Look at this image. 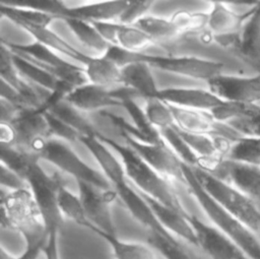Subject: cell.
Listing matches in <instances>:
<instances>
[{"mask_svg":"<svg viewBox=\"0 0 260 259\" xmlns=\"http://www.w3.org/2000/svg\"><path fill=\"white\" fill-rule=\"evenodd\" d=\"M1 225L19 233L24 249L15 259H39L44 253L49 233L29 188H1Z\"/></svg>","mask_w":260,"mask_h":259,"instance_id":"obj_1","label":"cell"},{"mask_svg":"<svg viewBox=\"0 0 260 259\" xmlns=\"http://www.w3.org/2000/svg\"><path fill=\"white\" fill-rule=\"evenodd\" d=\"M95 135L109 148H112L119 154L128 180L141 193L184 214L188 212L182 205L170 180L141 159L128 146L119 143L99 131Z\"/></svg>","mask_w":260,"mask_h":259,"instance_id":"obj_2","label":"cell"},{"mask_svg":"<svg viewBox=\"0 0 260 259\" xmlns=\"http://www.w3.org/2000/svg\"><path fill=\"white\" fill-rule=\"evenodd\" d=\"M185 186L195 198L210 223L231 238L249 257L260 259V237L221 207L200 185L191 167L183 164Z\"/></svg>","mask_w":260,"mask_h":259,"instance_id":"obj_3","label":"cell"},{"mask_svg":"<svg viewBox=\"0 0 260 259\" xmlns=\"http://www.w3.org/2000/svg\"><path fill=\"white\" fill-rule=\"evenodd\" d=\"M104 56L114 61L120 67L132 62L142 61L151 68L183 75L192 79L204 80L206 82L222 74L224 67L222 62L195 56H157L133 53L117 46H111Z\"/></svg>","mask_w":260,"mask_h":259,"instance_id":"obj_4","label":"cell"},{"mask_svg":"<svg viewBox=\"0 0 260 259\" xmlns=\"http://www.w3.org/2000/svg\"><path fill=\"white\" fill-rule=\"evenodd\" d=\"M193 173L203 189L226 211L249 229L259 234L260 205L232 184L220 180L198 168Z\"/></svg>","mask_w":260,"mask_h":259,"instance_id":"obj_5","label":"cell"},{"mask_svg":"<svg viewBox=\"0 0 260 259\" xmlns=\"http://www.w3.org/2000/svg\"><path fill=\"white\" fill-rule=\"evenodd\" d=\"M2 43L12 53L32 62L53 75L71 91L88 82L83 66L66 61L61 55L39 42L28 45H16L4 41Z\"/></svg>","mask_w":260,"mask_h":259,"instance_id":"obj_6","label":"cell"},{"mask_svg":"<svg viewBox=\"0 0 260 259\" xmlns=\"http://www.w3.org/2000/svg\"><path fill=\"white\" fill-rule=\"evenodd\" d=\"M28 188L41 211L48 233L59 232L63 224V215L58 205V191L64 184L58 173L49 175L38 163H35L26 174Z\"/></svg>","mask_w":260,"mask_h":259,"instance_id":"obj_7","label":"cell"},{"mask_svg":"<svg viewBox=\"0 0 260 259\" xmlns=\"http://www.w3.org/2000/svg\"><path fill=\"white\" fill-rule=\"evenodd\" d=\"M40 159H45L61 172L74 178L76 182H84L105 191L114 190L106 176L85 164L65 141L51 138L40 154Z\"/></svg>","mask_w":260,"mask_h":259,"instance_id":"obj_8","label":"cell"},{"mask_svg":"<svg viewBox=\"0 0 260 259\" xmlns=\"http://www.w3.org/2000/svg\"><path fill=\"white\" fill-rule=\"evenodd\" d=\"M129 98L137 99L139 95L124 85L110 88L87 82L69 92L64 102L82 113H100L110 107H122L123 101Z\"/></svg>","mask_w":260,"mask_h":259,"instance_id":"obj_9","label":"cell"},{"mask_svg":"<svg viewBox=\"0 0 260 259\" xmlns=\"http://www.w3.org/2000/svg\"><path fill=\"white\" fill-rule=\"evenodd\" d=\"M254 8L245 12H239L226 2L213 1L207 20V34L210 41L217 42L235 50L240 34L253 13Z\"/></svg>","mask_w":260,"mask_h":259,"instance_id":"obj_10","label":"cell"},{"mask_svg":"<svg viewBox=\"0 0 260 259\" xmlns=\"http://www.w3.org/2000/svg\"><path fill=\"white\" fill-rule=\"evenodd\" d=\"M9 123L15 135V142L12 146L23 149L40 159L44 146L49 139L53 138L46 111L43 109L25 110Z\"/></svg>","mask_w":260,"mask_h":259,"instance_id":"obj_11","label":"cell"},{"mask_svg":"<svg viewBox=\"0 0 260 259\" xmlns=\"http://www.w3.org/2000/svg\"><path fill=\"white\" fill-rule=\"evenodd\" d=\"M186 218L195 233L197 249L208 259H249L231 238L212 223L205 222L190 212Z\"/></svg>","mask_w":260,"mask_h":259,"instance_id":"obj_12","label":"cell"},{"mask_svg":"<svg viewBox=\"0 0 260 259\" xmlns=\"http://www.w3.org/2000/svg\"><path fill=\"white\" fill-rule=\"evenodd\" d=\"M78 195L85 214L91 223L90 232L116 234L111 205L118 200L115 190L105 191L84 182H76Z\"/></svg>","mask_w":260,"mask_h":259,"instance_id":"obj_13","label":"cell"},{"mask_svg":"<svg viewBox=\"0 0 260 259\" xmlns=\"http://www.w3.org/2000/svg\"><path fill=\"white\" fill-rule=\"evenodd\" d=\"M125 145L134 151L141 159L168 180L178 181L185 186L183 163L173 152L167 143L156 144L143 142L125 133H120Z\"/></svg>","mask_w":260,"mask_h":259,"instance_id":"obj_14","label":"cell"},{"mask_svg":"<svg viewBox=\"0 0 260 259\" xmlns=\"http://www.w3.org/2000/svg\"><path fill=\"white\" fill-rule=\"evenodd\" d=\"M206 83L208 89L225 102L242 105L260 104V73L251 76L222 73Z\"/></svg>","mask_w":260,"mask_h":259,"instance_id":"obj_15","label":"cell"},{"mask_svg":"<svg viewBox=\"0 0 260 259\" xmlns=\"http://www.w3.org/2000/svg\"><path fill=\"white\" fill-rule=\"evenodd\" d=\"M169 106L173 113L176 127L181 131L209 136H222L232 140L242 137L229 124L217 121L210 112Z\"/></svg>","mask_w":260,"mask_h":259,"instance_id":"obj_16","label":"cell"},{"mask_svg":"<svg viewBox=\"0 0 260 259\" xmlns=\"http://www.w3.org/2000/svg\"><path fill=\"white\" fill-rule=\"evenodd\" d=\"M156 98L171 106L206 112L213 111L225 102L208 88L193 87L164 88Z\"/></svg>","mask_w":260,"mask_h":259,"instance_id":"obj_17","label":"cell"},{"mask_svg":"<svg viewBox=\"0 0 260 259\" xmlns=\"http://www.w3.org/2000/svg\"><path fill=\"white\" fill-rule=\"evenodd\" d=\"M138 190V189H137ZM139 191V190H138ZM141 196L144 198L146 203L149 205L153 214L155 215L158 222L173 236L181 240L185 244L191 245L192 247L197 248V240L195 233L186 218V214L175 210L171 207H168L153 198L141 193Z\"/></svg>","mask_w":260,"mask_h":259,"instance_id":"obj_18","label":"cell"},{"mask_svg":"<svg viewBox=\"0 0 260 259\" xmlns=\"http://www.w3.org/2000/svg\"><path fill=\"white\" fill-rule=\"evenodd\" d=\"M151 67L142 61L129 63L121 67V85L134 90L139 98L154 99L159 92Z\"/></svg>","mask_w":260,"mask_h":259,"instance_id":"obj_19","label":"cell"},{"mask_svg":"<svg viewBox=\"0 0 260 259\" xmlns=\"http://www.w3.org/2000/svg\"><path fill=\"white\" fill-rule=\"evenodd\" d=\"M225 182L260 205V167L238 163L226 158Z\"/></svg>","mask_w":260,"mask_h":259,"instance_id":"obj_20","label":"cell"},{"mask_svg":"<svg viewBox=\"0 0 260 259\" xmlns=\"http://www.w3.org/2000/svg\"><path fill=\"white\" fill-rule=\"evenodd\" d=\"M127 5L128 1H99L75 7L67 6L64 17H74L88 22L118 21Z\"/></svg>","mask_w":260,"mask_h":259,"instance_id":"obj_21","label":"cell"},{"mask_svg":"<svg viewBox=\"0 0 260 259\" xmlns=\"http://www.w3.org/2000/svg\"><path fill=\"white\" fill-rule=\"evenodd\" d=\"M235 51L260 72V2L245 23Z\"/></svg>","mask_w":260,"mask_h":259,"instance_id":"obj_22","label":"cell"},{"mask_svg":"<svg viewBox=\"0 0 260 259\" xmlns=\"http://www.w3.org/2000/svg\"><path fill=\"white\" fill-rule=\"evenodd\" d=\"M95 235L107 242L114 259H162L147 242L125 241L121 240L117 234L112 235L104 232H96Z\"/></svg>","mask_w":260,"mask_h":259,"instance_id":"obj_23","label":"cell"},{"mask_svg":"<svg viewBox=\"0 0 260 259\" xmlns=\"http://www.w3.org/2000/svg\"><path fill=\"white\" fill-rule=\"evenodd\" d=\"M25 30L28 31L37 40V42L52 49L61 56H66L74 60L75 62L81 64L83 67H85L92 60L93 56H88L80 52L67 41L62 39L59 35L51 30L49 27L27 28Z\"/></svg>","mask_w":260,"mask_h":259,"instance_id":"obj_24","label":"cell"},{"mask_svg":"<svg viewBox=\"0 0 260 259\" xmlns=\"http://www.w3.org/2000/svg\"><path fill=\"white\" fill-rule=\"evenodd\" d=\"M84 70L88 82L110 88L121 85V67L105 56H93Z\"/></svg>","mask_w":260,"mask_h":259,"instance_id":"obj_25","label":"cell"},{"mask_svg":"<svg viewBox=\"0 0 260 259\" xmlns=\"http://www.w3.org/2000/svg\"><path fill=\"white\" fill-rule=\"evenodd\" d=\"M0 12L23 29L49 27V24L53 20L59 19V17L54 14L24 7L12 6L3 2H0Z\"/></svg>","mask_w":260,"mask_h":259,"instance_id":"obj_26","label":"cell"},{"mask_svg":"<svg viewBox=\"0 0 260 259\" xmlns=\"http://www.w3.org/2000/svg\"><path fill=\"white\" fill-rule=\"evenodd\" d=\"M133 25L145 33L155 44L175 40L182 36L180 28L172 18L147 14Z\"/></svg>","mask_w":260,"mask_h":259,"instance_id":"obj_27","label":"cell"},{"mask_svg":"<svg viewBox=\"0 0 260 259\" xmlns=\"http://www.w3.org/2000/svg\"><path fill=\"white\" fill-rule=\"evenodd\" d=\"M63 20L83 46L99 53L100 56H104L112 46L101 36L92 23L74 17H64Z\"/></svg>","mask_w":260,"mask_h":259,"instance_id":"obj_28","label":"cell"},{"mask_svg":"<svg viewBox=\"0 0 260 259\" xmlns=\"http://www.w3.org/2000/svg\"><path fill=\"white\" fill-rule=\"evenodd\" d=\"M9 50V49H8ZM10 51V50H9ZM12 62L17 70V72L29 83L38 85L40 88L45 89L49 92L54 91L59 81L50 73L34 64L32 62L20 57L17 54H14L10 51Z\"/></svg>","mask_w":260,"mask_h":259,"instance_id":"obj_29","label":"cell"},{"mask_svg":"<svg viewBox=\"0 0 260 259\" xmlns=\"http://www.w3.org/2000/svg\"><path fill=\"white\" fill-rule=\"evenodd\" d=\"M137 99L129 98L123 101L122 107L131 117L133 126L138 130L143 138V142L161 144L166 143L160 132L149 122L145 110H143L136 102Z\"/></svg>","mask_w":260,"mask_h":259,"instance_id":"obj_30","label":"cell"},{"mask_svg":"<svg viewBox=\"0 0 260 259\" xmlns=\"http://www.w3.org/2000/svg\"><path fill=\"white\" fill-rule=\"evenodd\" d=\"M58 205L63 217L69 218L80 226L90 229L89 222L78 194L72 193L65 184L61 185L58 191Z\"/></svg>","mask_w":260,"mask_h":259,"instance_id":"obj_31","label":"cell"},{"mask_svg":"<svg viewBox=\"0 0 260 259\" xmlns=\"http://www.w3.org/2000/svg\"><path fill=\"white\" fill-rule=\"evenodd\" d=\"M47 112H50L51 114L68 124L70 127L75 129L80 134V137L96 131L92 124L89 122V120L86 119L85 116L82 114V112L78 111L64 101L55 104L49 110H47Z\"/></svg>","mask_w":260,"mask_h":259,"instance_id":"obj_32","label":"cell"},{"mask_svg":"<svg viewBox=\"0 0 260 259\" xmlns=\"http://www.w3.org/2000/svg\"><path fill=\"white\" fill-rule=\"evenodd\" d=\"M226 158L260 167V138L242 136L234 140Z\"/></svg>","mask_w":260,"mask_h":259,"instance_id":"obj_33","label":"cell"},{"mask_svg":"<svg viewBox=\"0 0 260 259\" xmlns=\"http://www.w3.org/2000/svg\"><path fill=\"white\" fill-rule=\"evenodd\" d=\"M146 242L157 251L162 259H203L188 251L187 244L182 241H172L157 234L149 233Z\"/></svg>","mask_w":260,"mask_h":259,"instance_id":"obj_34","label":"cell"},{"mask_svg":"<svg viewBox=\"0 0 260 259\" xmlns=\"http://www.w3.org/2000/svg\"><path fill=\"white\" fill-rule=\"evenodd\" d=\"M155 43L135 25L120 23L115 46L129 52L142 53L143 49Z\"/></svg>","mask_w":260,"mask_h":259,"instance_id":"obj_35","label":"cell"},{"mask_svg":"<svg viewBox=\"0 0 260 259\" xmlns=\"http://www.w3.org/2000/svg\"><path fill=\"white\" fill-rule=\"evenodd\" d=\"M39 160L38 157L23 149L15 146L1 145V164L21 176L24 180L31 166Z\"/></svg>","mask_w":260,"mask_h":259,"instance_id":"obj_36","label":"cell"},{"mask_svg":"<svg viewBox=\"0 0 260 259\" xmlns=\"http://www.w3.org/2000/svg\"><path fill=\"white\" fill-rule=\"evenodd\" d=\"M165 142L169 145V147L173 150V152L179 157V159L191 167L196 168L199 161V156L192 150V148L188 145L185 139L180 135L177 127L169 128L159 131Z\"/></svg>","mask_w":260,"mask_h":259,"instance_id":"obj_37","label":"cell"},{"mask_svg":"<svg viewBox=\"0 0 260 259\" xmlns=\"http://www.w3.org/2000/svg\"><path fill=\"white\" fill-rule=\"evenodd\" d=\"M144 110L149 122L158 131L176 127L170 106L161 100L157 98L146 100Z\"/></svg>","mask_w":260,"mask_h":259,"instance_id":"obj_38","label":"cell"},{"mask_svg":"<svg viewBox=\"0 0 260 259\" xmlns=\"http://www.w3.org/2000/svg\"><path fill=\"white\" fill-rule=\"evenodd\" d=\"M171 18L180 28L182 36L187 33H199L203 36V31L205 33L207 30L208 12H190L180 10L174 13Z\"/></svg>","mask_w":260,"mask_h":259,"instance_id":"obj_39","label":"cell"},{"mask_svg":"<svg viewBox=\"0 0 260 259\" xmlns=\"http://www.w3.org/2000/svg\"><path fill=\"white\" fill-rule=\"evenodd\" d=\"M226 124L242 136L260 138V105H249L241 117Z\"/></svg>","mask_w":260,"mask_h":259,"instance_id":"obj_40","label":"cell"},{"mask_svg":"<svg viewBox=\"0 0 260 259\" xmlns=\"http://www.w3.org/2000/svg\"><path fill=\"white\" fill-rule=\"evenodd\" d=\"M178 129V128H177ZM180 135L185 139L188 145L199 157H213L220 156L217 151L214 139L212 136L205 134H194L179 130ZM222 157V156H221Z\"/></svg>","mask_w":260,"mask_h":259,"instance_id":"obj_41","label":"cell"},{"mask_svg":"<svg viewBox=\"0 0 260 259\" xmlns=\"http://www.w3.org/2000/svg\"><path fill=\"white\" fill-rule=\"evenodd\" d=\"M46 116L49 122L51 134L53 138H57L69 143L79 141L80 134L75 129L70 127L68 124H66L65 122H63L62 120H60L59 118L51 114L50 112L46 111Z\"/></svg>","mask_w":260,"mask_h":259,"instance_id":"obj_42","label":"cell"},{"mask_svg":"<svg viewBox=\"0 0 260 259\" xmlns=\"http://www.w3.org/2000/svg\"><path fill=\"white\" fill-rule=\"evenodd\" d=\"M154 4V1H128V5L121 14L118 21L122 24L133 25L140 18L147 15V12Z\"/></svg>","mask_w":260,"mask_h":259,"instance_id":"obj_43","label":"cell"},{"mask_svg":"<svg viewBox=\"0 0 260 259\" xmlns=\"http://www.w3.org/2000/svg\"><path fill=\"white\" fill-rule=\"evenodd\" d=\"M1 187L7 190H18L28 188L27 182L18 174L1 164Z\"/></svg>","mask_w":260,"mask_h":259,"instance_id":"obj_44","label":"cell"},{"mask_svg":"<svg viewBox=\"0 0 260 259\" xmlns=\"http://www.w3.org/2000/svg\"><path fill=\"white\" fill-rule=\"evenodd\" d=\"M94 25L101 36L112 46L116 45L117 31L120 26L119 21H104V22H90Z\"/></svg>","mask_w":260,"mask_h":259,"instance_id":"obj_45","label":"cell"},{"mask_svg":"<svg viewBox=\"0 0 260 259\" xmlns=\"http://www.w3.org/2000/svg\"><path fill=\"white\" fill-rule=\"evenodd\" d=\"M43 255L45 259H61L59 249V232H52L49 234Z\"/></svg>","mask_w":260,"mask_h":259,"instance_id":"obj_46","label":"cell"},{"mask_svg":"<svg viewBox=\"0 0 260 259\" xmlns=\"http://www.w3.org/2000/svg\"><path fill=\"white\" fill-rule=\"evenodd\" d=\"M0 259H15V256L10 254L8 251H6L3 247L0 251Z\"/></svg>","mask_w":260,"mask_h":259,"instance_id":"obj_47","label":"cell"},{"mask_svg":"<svg viewBox=\"0 0 260 259\" xmlns=\"http://www.w3.org/2000/svg\"><path fill=\"white\" fill-rule=\"evenodd\" d=\"M258 235H259V237H260V231H259V234H258Z\"/></svg>","mask_w":260,"mask_h":259,"instance_id":"obj_48","label":"cell"},{"mask_svg":"<svg viewBox=\"0 0 260 259\" xmlns=\"http://www.w3.org/2000/svg\"><path fill=\"white\" fill-rule=\"evenodd\" d=\"M259 105H260V104H259Z\"/></svg>","mask_w":260,"mask_h":259,"instance_id":"obj_49","label":"cell"},{"mask_svg":"<svg viewBox=\"0 0 260 259\" xmlns=\"http://www.w3.org/2000/svg\"><path fill=\"white\" fill-rule=\"evenodd\" d=\"M259 73H260V72H259Z\"/></svg>","mask_w":260,"mask_h":259,"instance_id":"obj_50","label":"cell"}]
</instances>
